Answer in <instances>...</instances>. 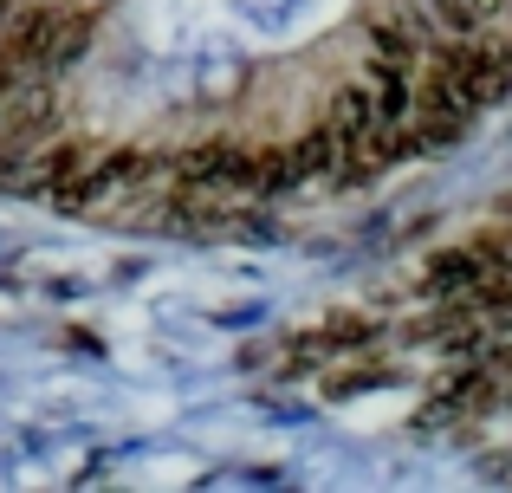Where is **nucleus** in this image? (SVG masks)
<instances>
[{
  "label": "nucleus",
  "mask_w": 512,
  "mask_h": 493,
  "mask_svg": "<svg viewBox=\"0 0 512 493\" xmlns=\"http://www.w3.org/2000/svg\"><path fill=\"white\" fill-rule=\"evenodd\" d=\"M59 13L65 7H20V13H7V26H0V65H7V78L46 65L52 33H59Z\"/></svg>",
  "instance_id": "2"
},
{
  "label": "nucleus",
  "mask_w": 512,
  "mask_h": 493,
  "mask_svg": "<svg viewBox=\"0 0 512 493\" xmlns=\"http://www.w3.org/2000/svg\"><path fill=\"white\" fill-rule=\"evenodd\" d=\"M91 39H98V20L91 13H59V33H52V52H46V65H78L91 52Z\"/></svg>",
  "instance_id": "7"
},
{
  "label": "nucleus",
  "mask_w": 512,
  "mask_h": 493,
  "mask_svg": "<svg viewBox=\"0 0 512 493\" xmlns=\"http://www.w3.org/2000/svg\"><path fill=\"white\" fill-rule=\"evenodd\" d=\"M0 98H7V65H0Z\"/></svg>",
  "instance_id": "8"
},
{
  "label": "nucleus",
  "mask_w": 512,
  "mask_h": 493,
  "mask_svg": "<svg viewBox=\"0 0 512 493\" xmlns=\"http://www.w3.org/2000/svg\"><path fill=\"white\" fill-rule=\"evenodd\" d=\"M338 130L331 124H318V130H305L299 143H292V182H312V176H338Z\"/></svg>",
  "instance_id": "6"
},
{
  "label": "nucleus",
  "mask_w": 512,
  "mask_h": 493,
  "mask_svg": "<svg viewBox=\"0 0 512 493\" xmlns=\"http://www.w3.org/2000/svg\"><path fill=\"white\" fill-rule=\"evenodd\" d=\"M52 130H59V98H52V85H20L13 98H0V176L20 169Z\"/></svg>",
  "instance_id": "1"
},
{
  "label": "nucleus",
  "mask_w": 512,
  "mask_h": 493,
  "mask_svg": "<svg viewBox=\"0 0 512 493\" xmlns=\"http://www.w3.org/2000/svg\"><path fill=\"white\" fill-rule=\"evenodd\" d=\"M363 85H370L376 124H383V130H409V117H415V85H409V65L376 59L370 72H363Z\"/></svg>",
  "instance_id": "3"
},
{
  "label": "nucleus",
  "mask_w": 512,
  "mask_h": 493,
  "mask_svg": "<svg viewBox=\"0 0 512 493\" xmlns=\"http://www.w3.org/2000/svg\"><path fill=\"white\" fill-rule=\"evenodd\" d=\"M325 124L338 130V150H357L363 137H376V104H370V85H344L338 98H331V111H325ZM344 163V156H338Z\"/></svg>",
  "instance_id": "4"
},
{
  "label": "nucleus",
  "mask_w": 512,
  "mask_h": 493,
  "mask_svg": "<svg viewBox=\"0 0 512 493\" xmlns=\"http://www.w3.org/2000/svg\"><path fill=\"white\" fill-rule=\"evenodd\" d=\"M487 273V253L480 247H454V253H435L428 260V292H448V299H467Z\"/></svg>",
  "instance_id": "5"
}]
</instances>
